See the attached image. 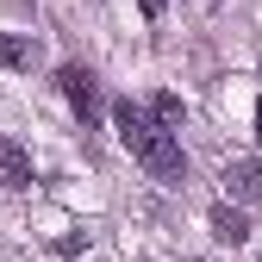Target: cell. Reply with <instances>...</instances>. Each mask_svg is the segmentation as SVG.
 <instances>
[{
  "label": "cell",
  "mask_w": 262,
  "mask_h": 262,
  "mask_svg": "<svg viewBox=\"0 0 262 262\" xmlns=\"http://www.w3.org/2000/svg\"><path fill=\"white\" fill-rule=\"evenodd\" d=\"M113 125H119V144L138 156V162H144V169H150L162 187H181V181H187L181 138H175V131L162 125L150 106H138V100H119V106H113Z\"/></svg>",
  "instance_id": "cell-1"
},
{
  "label": "cell",
  "mask_w": 262,
  "mask_h": 262,
  "mask_svg": "<svg viewBox=\"0 0 262 262\" xmlns=\"http://www.w3.org/2000/svg\"><path fill=\"white\" fill-rule=\"evenodd\" d=\"M56 88L69 94V106L81 113V125H100V81H94V69L62 62V69H56Z\"/></svg>",
  "instance_id": "cell-2"
},
{
  "label": "cell",
  "mask_w": 262,
  "mask_h": 262,
  "mask_svg": "<svg viewBox=\"0 0 262 262\" xmlns=\"http://www.w3.org/2000/svg\"><path fill=\"white\" fill-rule=\"evenodd\" d=\"M225 193L244 200V206H256V200H262V162H250V156L225 162Z\"/></svg>",
  "instance_id": "cell-3"
},
{
  "label": "cell",
  "mask_w": 262,
  "mask_h": 262,
  "mask_svg": "<svg viewBox=\"0 0 262 262\" xmlns=\"http://www.w3.org/2000/svg\"><path fill=\"white\" fill-rule=\"evenodd\" d=\"M0 187H31V150L19 138H0Z\"/></svg>",
  "instance_id": "cell-4"
},
{
  "label": "cell",
  "mask_w": 262,
  "mask_h": 262,
  "mask_svg": "<svg viewBox=\"0 0 262 262\" xmlns=\"http://www.w3.org/2000/svg\"><path fill=\"white\" fill-rule=\"evenodd\" d=\"M38 62V44L25 31H0V69H31Z\"/></svg>",
  "instance_id": "cell-5"
},
{
  "label": "cell",
  "mask_w": 262,
  "mask_h": 262,
  "mask_svg": "<svg viewBox=\"0 0 262 262\" xmlns=\"http://www.w3.org/2000/svg\"><path fill=\"white\" fill-rule=\"evenodd\" d=\"M212 237H219V244H244V237H250V219H244L237 206H212Z\"/></svg>",
  "instance_id": "cell-6"
},
{
  "label": "cell",
  "mask_w": 262,
  "mask_h": 262,
  "mask_svg": "<svg viewBox=\"0 0 262 262\" xmlns=\"http://www.w3.org/2000/svg\"><path fill=\"white\" fill-rule=\"evenodd\" d=\"M150 113H156L162 125H169V131L181 125V100H175V94H156V106H150Z\"/></svg>",
  "instance_id": "cell-7"
},
{
  "label": "cell",
  "mask_w": 262,
  "mask_h": 262,
  "mask_svg": "<svg viewBox=\"0 0 262 262\" xmlns=\"http://www.w3.org/2000/svg\"><path fill=\"white\" fill-rule=\"evenodd\" d=\"M138 7H144V19H156L162 7H169V0H138Z\"/></svg>",
  "instance_id": "cell-8"
},
{
  "label": "cell",
  "mask_w": 262,
  "mask_h": 262,
  "mask_svg": "<svg viewBox=\"0 0 262 262\" xmlns=\"http://www.w3.org/2000/svg\"><path fill=\"white\" fill-rule=\"evenodd\" d=\"M256 138H262V106H256Z\"/></svg>",
  "instance_id": "cell-9"
}]
</instances>
